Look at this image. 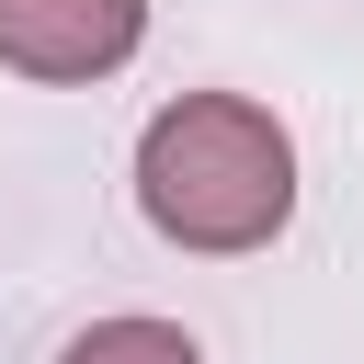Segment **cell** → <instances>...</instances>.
I'll return each mask as SVG.
<instances>
[{"mask_svg": "<svg viewBox=\"0 0 364 364\" xmlns=\"http://www.w3.org/2000/svg\"><path fill=\"white\" fill-rule=\"evenodd\" d=\"M136 216L171 250H262L296 216V136L239 91H182L136 136Z\"/></svg>", "mask_w": 364, "mask_h": 364, "instance_id": "1", "label": "cell"}, {"mask_svg": "<svg viewBox=\"0 0 364 364\" xmlns=\"http://www.w3.org/2000/svg\"><path fill=\"white\" fill-rule=\"evenodd\" d=\"M148 46V0H0V68L23 80H114Z\"/></svg>", "mask_w": 364, "mask_h": 364, "instance_id": "2", "label": "cell"}, {"mask_svg": "<svg viewBox=\"0 0 364 364\" xmlns=\"http://www.w3.org/2000/svg\"><path fill=\"white\" fill-rule=\"evenodd\" d=\"M57 364H205V353H193V330H171V318H91Z\"/></svg>", "mask_w": 364, "mask_h": 364, "instance_id": "3", "label": "cell"}]
</instances>
